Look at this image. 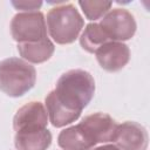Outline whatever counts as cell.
Masks as SVG:
<instances>
[{
    "mask_svg": "<svg viewBox=\"0 0 150 150\" xmlns=\"http://www.w3.org/2000/svg\"><path fill=\"white\" fill-rule=\"evenodd\" d=\"M53 93L64 108L81 112L94 96L95 81L88 71L71 69L60 76Z\"/></svg>",
    "mask_w": 150,
    "mask_h": 150,
    "instance_id": "cell-1",
    "label": "cell"
},
{
    "mask_svg": "<svg viewBox=\"0 0 150 150\" xmlns=\"http://www.w3.org/2000/svg\"><path fill=\"white\" fill-rule=\"evenodd\" d=\"M36 80L35 68L18 57L0 62V90L12 97H19L30 90Z\"/></svg>",
    "mask_w": 150,
    "mask_h": 150,
    "instance_id": "cell-2",
    "label": "cell"
},
{
    "mask_svg": "<svg viewBox=\"0 0 150 150\" xmlns=\"http://www.w3.org/2000/svg\"><path fill=\"white\" fill-rule=\"evenodd\" d=\"M83 23V19L74 5L62 4L48 12L46 26L55 42L67 45L76 40Z\"/></svg>",
    "mask_w": 150,
    "mask_h": 150,
    "instance_id": "cell-3",
    "label": "cell"
},
{
    "mask_svg": "<svg viewBox=\"0 0 150 150\" xmlns=\"http://www.w3.org/2000/svg\"><path fill=\"white\" fill-rule=\"evenodd\" d=\"M13 39L18 43L38 42L47 39V26L41 12H23L16 14L11 22Z\"/></svg>",
    "mask_w": 150,
    "mask_h": 150,
    "instance_id": "cell-4",
    "label": "cell"
},
{
    "mask_svg": "<svg viewBox=\"0 0 150 150\" xmlns=\"http://www.w3.org/2000/svg\"><path fill=\"white\" fill-rule=\"evenodd\" d=\"M77 125L91 148L98 143L112 142L117 128L116 122L108 114L103 112L88 115Z\"/></svg>",
    "mask_w": 150,
    "mask_h": 150,
    "instance_id": "cell-5",
    "label": "cell"
},
{
    "mask_svg": "<svg viewBox=\"0 0 150 150\" xmlns=\"http://www.w3.org/2000/svg\"><path fill=\"white\" fill-rule=\"evenodd\" d=\"M109 41H124L134 36L136 32V21L130 12L123 8L109 11L98 23Z\"/></svg>",
    "mask_w": 150,
    "mask_h": 150,
    "instance_id": "cell-6",
    "label": "cell"
},
{
    "mask_svg": "<svg viewBox=\"0 0 150 150\" xmlns=\"http://www.w3.org/2000/svg\"><path fill=\"white\" fill-rule=\"evenodd\" d=\"M112 142L120 150H145L148 146V132L143 125L136 122L117 124Z\"/></svg>",
    "mask_w": 150,
    "mask_h": 150,
    "instance_id": "cell-7",
    "label": "cell"
},
{
    "mask_svg": "<svg viewBox=\"0 0 150 150\" xmlns=\"http://www.w3.org/2000/svg\"><path fill=\"white\" fill-rule=\"evenodd\" d=\"M48 123V114L40 102H29L21 107L14 116L13 127L15 131L43 129Z\"/></svg>",
    "mask_w": 150,
    "mask_h": 150,
    "instance_id": "cell-8",
    "label": "cell"
},
{
    "mask_svg": "<svg viewBox=\"0 0 150 150\" xmlns=\"http://www.w3.org/2000/svg\"><path fill=\"white\" fill-rule=\"evenodd\" d=\"M95 54L97 62L107 71H117L122 69L130 59L128 46L117 41H109L102 45Z\"/></svg>",
    "mask_w": 150,
    "mask_h": 150,
    "instance_id": "cell-9",
    "label": "cell"
},
{
    "mask_svg": "<svg viewBox=\"0 0 150 150\" xmlns=\"http://www.w3.org/2000/svg\"><path fill=\"white\" fill-rule=\"evenodd\" d=\"M14 143L18 150H47L52 143V134L47 128L16 131Z\"/></svg>",
    "mask_w": 150,
    "mask_h": 150,
    "instance_id": "cell-10",
    "label": "cell"
},
{
    "mask_svg": "<svg viewBox=\"0 0 150 150\" xmlns=\"http://www.w3.org/2000/svg\"><path fill=\"white\" fill-rule=\"evenodd\" d=\"M18 50L20 55L32 63H42L50 59L54 53V45L47 38L38 42L18 43Z\"/></svg>",
    "mask_w": 150,
    "mask_h": 150,
    "instance_id": "cell-11",
    "label": "cell"
},
{
    "mask_svg": "<svg viewBox=\"0 0 150 150\" xmlns=\"http://www.w3.org/2000/svg\"><path fill=\"white\" fill-rule=\"evenodd\" d=\"M46 108H47V114L49 116V120L52 124L56 128L64 127L75 120H77L81 115V112L71 111L64 108L55 97L54 93L50 91L48 96L46 97Z\"/></svg>",
    "mask_w": 150,
    "mask_h": 150,
    "instance_id": "cell-12",
    "label": "cell"
},
{
    "mask_svg": "<svg viewBox=\"0 0 150 150\" xmlns=\"http://www.w3.org/2000/svg\"><path fill=\"white\" fill-rule=\"evenodd\" d=\"M57 143L64 150H91L93 149L83 137L79 125H73L70 128L62 130L57 137Z\"/></svg>",
    "mask_w": 150,
    "mask_h": 150,
    "instance_id": "cell-13",
    "label": "cell"
},
{
    "mask_svg": "<svg viewBox=\"0 0 150 150\" xmlns=\"http://www.w3.org/2000/svg\"><path fill=\"white\" fill-rule=\"evenodd\" d=\"M107 42H109V39L98 23H89L80 38L82 48L89 53H95L102 45Z\"/></svg>",
    "mask_w": 150,
    "mask_h": 150,
    "instance_id": "cell-14",
    "label": "cell"
},
{
    "mask_svg": "<svg viewBox=\"0 0 150 150\" xmlns=\"http://www.w3.org/2000/svg\"><path fill=\"white\" fill-rule=\"evenodd\" d=\"M84 15L89 20H97L107 14L111 7L110 1H79Z\"/></svg>",
    "mask_w": 150,
    "mask_h": 150,
    "instance_id": "cell-15",
    "label": "cell"
},
{
    "mask_svg": "<svg viewBox=\"0 0 150 150\" xmlns=\"http://www.w3.org/2000/svg\"><path fill=\"white\" fill-rule=\"evenodd\" d=\"M12 5L16 9H21L26 12H35V9L41 7L42 2L41 1H12Z\"/></svg>",
    "mask_w": 150,
    "mask_h": 150,
    "instance_id": "cell-16",
    "label": "cell"
},
{
    "mask_svg": "<svg viewBox=\"0 0 150 150\" xmlns=\"http://www.w3.org/2000/svg\"><path fill=\"white\" fill-rule=\"evenodd\" d=\"M94 150H120V149L115 145H103V146H98Z\"/></svg>",
    "mask_w": 150,
    "mask_h": 150,
    "instance_id": "cell-17",
    "label": "cell"
}]
</instances>
